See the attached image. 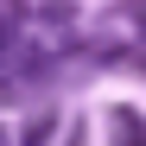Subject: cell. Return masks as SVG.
I'll return each mask as SVG.
<instances>
[{
    "instance_id": "6da1fadb",
    "label": "cell",
    "mask_w": 146,
    "mask_h": 146,
    "mask_svg": "<svg viewBox=\"0 0 146 146\" xmlns=\"http://www.w3.org/2000/svg\"><path fill=\"white\" fill-rule=\"evenodd\" d=\"M108 146H146V114L140 108H108Z\"/></svg>"
},
{
    "instance_id": "5b68a950",
    "label": "cell",
    "mask_w": 146,
    "mask_h": 146,
    "mask_svg": "<svg viewBox=\"0 0 146 146\" xmlns=\"http://www.w3.org/2000/svg\"><path fill=\"white\" fill-rule=\"evenodd\" d=\"M127 7H133V13H140V26H146V0H127Z\"/></svg>"
},
{
    "instance_id": "7a4b0ae2",
    "label": "cell",
    "mask_w": 146,
    "mask_h": 146,
    "mask_svg": "<svg viewBox=\"0 0 146 146\" xmlns=\"http://www.w3.org/2000/svg\"><path fill=\"white\" fill-rule=\"evenodd\" d=\"M51 127H57V114H51V108L32 114V121H26V133H19V146H44V140H51Z\"/></svg>"
},
{
    "instance_id": "3957f363",
    "label": "cell",
    "mask_w": 146,
    "mask_h": 146,
    "mask_svg": "<svg viewBox=\"0 0 146 146\" xmlns=\"http://www.w3.org/2000/svg\"><path fill=\"white\" fill-rule=\"evenodd\" d=\"M83 133H89V127H83V121H76V127H70V133H64V140H57V146H89V140H83Z\"/></svg>"
},
{
    "instance_id": "277c9868",
    "label": "cell",
    "mask_w": 146,
    "mask_h": 146,
    "mask_svg": "<svg viewBox=\"0 0 146 146\" xmlns=\"http://www.w3.org/2000/svg\"><path fill=\"white\" fill-rule=\"evenodd\" d=\"M13 38H19V32L7 26V19H0V57H7V51H13Z\"/></svg>"
}]
</instances>
